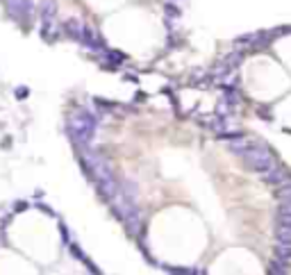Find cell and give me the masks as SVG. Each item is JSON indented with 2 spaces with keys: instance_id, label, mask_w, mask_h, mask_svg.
<instances>
[{
  "instance_id": "1",
  "label": "cell",
  "mask_w": 291,
  "mask_h": 275,
  "mask_svg": "<svg viewBox=\"0 0 291 275\" xmlns=\"http://www.w3.org/2000/svg\"><path fill=\"white\" fill-rule=\"evenodd\" d=\"M80 148H82V150H80L82 164H84L86 171H89V178H93L96 189L109 200L114 194H116V191L121 189L119 180H116L112 166H109V159L105 155H100V152L89 150V148H84V146H80Z\"/></svg>"
},
{
  "instance_id": "2",
  "label": "cell",
  "mask_w": 291,
  "mask_h": 275,
  "mask_svg": "<svg viewBox=\"0 0 291 275\" xmlns=\"http://www.w3.org/2000/svg\"><path fill=\"white\" fill-rule=\"evenodd\" d=\"M109 205H112L114 214L119 216L121 221H123V225L130 230V234L141 232V211L137 209L132 198H128V194H123V191L119 189L112 198H109Z\"/></svg>"
},
{
  "instance_id": "3",
  "label": "cell",
  "mask_w": 291,
  "mask_h": 275,
  "mask_svg": "<svg viewBox=\"0 0 291 275\" xmlns=\"http://www.w3.org/2000/svg\"><path fill=\"white\" fill-rule=\"evenodd\" d=\"M66 132H69L71 141L77 143V146H89L96 135V119H93L89 112H77L75 116L69 119V125H66Z\"/></svg>"
},
{
  "instance_id": "4",
  "label": "cell",
  "mask_w": 291,
  "mask_h": 275,
  "mask_svg": "<svg viewBox=\"0 0 291 275\" xmlns=\"http://www.w3.org/2000/svg\"><path fill=\"white\" fill-rule=\"evenodd\" d=\"M243 162H246V166H248L250 171H257V173H266L273 166H278V164H275V157L271 155V150L266 146H262V143L250 148V150L243 155Z\"/></svg>"
},
{
  "instance_id": "5",
  "label": "cell",
  "mask_w": 291,
  "mask_h": 275,
  "mask_svg": "<svg viewBox=\"0 0 291 275\" xmlns=\"http://www.w3.org/2000/svg\"><path fill=\"white\" fill-rule=\"evenodd\" d=\"M39 16H41V37L46 41H53V34L57 30V5L53 0H43Z\"/></svg>"
},
{
  "instance_id": "6",
  "label": "cell",
  "mask_w": 291,
  "mask_h": 275,
  "mask_svg": "<svg viewBox=\"0 0 291 275\" xmlns=\"http://www.w3.org/2000/svg\"><path fill=\"white\" fill-rule=\"evenodd\" d=\"M5 5H7L11 16L18 18V21H30L34 14L32 0H5Z\"/></svg>"
},
{
  "instance_id": "7",
  "label": "cell",
  "mask_w": 291,
  "mask_h": 275,
  "mask_svg": "<svg viewBox=\"0 0 291 275\" xmlns=\"http://www.w3.org/2000/svg\"><path fill=\"white\" fill-rule=\"evenodd\" d=\"M80 41H84V46L89 50H100V48H103V39L98 37L96 27H91V25H84V27H82Z\"/></svg>"
},
{
  "instance_id": "8",
  "label": "cell",
  "mask_w": 291,
  "mask_h": 275,
  "mask_svg": "<svg viewBox=\"0 0 291 275\" xmlns=\"http://www.w3.org/2000/svg\"><path fill=\"white\" fill-rule=\"evenodd\" d=\"M257 143H259V141L250 139V137H241V135H239V137H234V139H232L230 143H227V148H230L232 152H237V155H241V157H243V155H246V152H248L253 146H257Z\"/></svg>"
},
{
  "instance_id": "9",
  "label": "cell",
  "mask_w": 291,
  "mask_h": 275,
  "mask_svg": "<svg viewBox=\"0 0 291 275\" xmlns=\"http://www.w3.org/2000/svg\"><path fill=\"white\" fill-rule=\"evenodd\" d=\"M262 180L264 182H269V184H282L285 180H289V175H287V171L285 168H280V166H273L271 171H266V173H262Z\"/></svg>"
},
{
  "instance_id": "10",
  "label": "cell",
  "mask_w": 291,
  "mask_h": 275,
  "mask_svg": "<svg viewBox=\"0 0 291 275\" xmlns=\"http://www.w3.org/2000/svg\"><path fill=\"white\" fill-rule=\"evenodd\" d=\"M82 23H80V18H66L64 21V32L69 34V37H73V39H77L80 41V37H82Z\"/></svg>"
},
{
  "instance_id": "11",
  "label": "cell",
  "mask_w": 291,
  "mask_h": 275,
  "mask_svg": "<svg viewBox=\"0 0 291 275\" xmlns=\"http://www.w3.org/2000/svg\"><path fill=\"white\" fill-rule=\"evenodd\" d=\"M275 257L282 259V262H289L291 259V243H280L278 241V246H275Z\"/></svg>"
},
{
  "instance_id": "12",
  "label": "cell",
  "mask_w": 291,
  "mask_h": 275,
  "mask_svg": "<svg viewBox=\"0 0 291 275\" xmlns=\"http://www.w3.org/2000/svg\"><path fill=\"white\" fill-rule=\"evenodd\" d=\"M241 60H243L241 50H237V48H234V50H232V53L227 55V57H225V60H223V62H225V64H227V69H239V64H241Z\"/></svg>"
},
{
  "instance_id": "13",
  "label": "cell",
  "mask_w": 291,
  "mask_h": 275,
  "mask_svg": "<svg viewBox=\"0 0 291 275\" xmlns=\"http://www.w3.org/2000/svg\"><path fill=\"white\" fill-rule=\"evenodd\" d=\"M275 196L280 200H289L291 198V178L285 180L282 184H278V189H275Z\"/></svg>"
},
{
  "instance_id": "14",
  "label": "cell",
  "mask_w": 291,
  "mask_h": 275,
  "mask_svg": "<svg viewBox=\"0 0 291 275\" xmlns=\"http://www.w3.org/2000/svg\"><path fill=\"white\" fill-rule=\"evenodd\" d=\"M275 239H278L280 243H291V225H278Z\"/></svg>"
},
{
  "instance_id": "15",
  "label": "cell",
  "mask_w": 291,
  "mask_h": 275,
  "mask_svg": "<svg viewBox=\"0 0 291 275\" xmlns=\"http://www.w3.org/2000/svg\"><path fill=\"white\" fill-rule=\"evenodd\" d=\"M269 273H273V275H285V273H289V269L285 266V262L282 259H273L269 264Z\"/></svg>"
},
{
  "instance_id": "16",
  "label": "cell",
  "mask_w": 291,
  "mask_h": 275,
  "mask_svg": "<svg viewBox=\"0 0 291 275\" xmlns=\"http://www.w3.org/2000/svg\"><path fill=\"white\" fill-rule=\"evenodd\" d=\"M278 214H291V198L280 200V209H278Z\"/></svg>"
},
{
  "instance_id": "17",
  "label": "cell",
  "mask_w": 291,
  "mask_h": 275,
  "mask_svg": "<svg viewBox=\"0 0 291 275\" xmlns=\"http://www.w3.org/2000/svg\"><path fill=\"white\" fill-rule=\"evenodd\" d=\"M278 225H291V214H278Z\"/></svg>"
},
{
  "instance_id": "18",
  "label": "cell",
  "mask_w": 291,
  "mask_h": 275,
  "mask_svg": "<svg viewBox=\"0 0 291 275\" xmlns=\"http://www.w3.org/2000/svg\"><path fill=\"white\" fill-rule=\"evenodd\" d=\"M166 14H168V16H178V9H175L173 5H168L166 7Z\"/></svg>"
}]
</instances>
